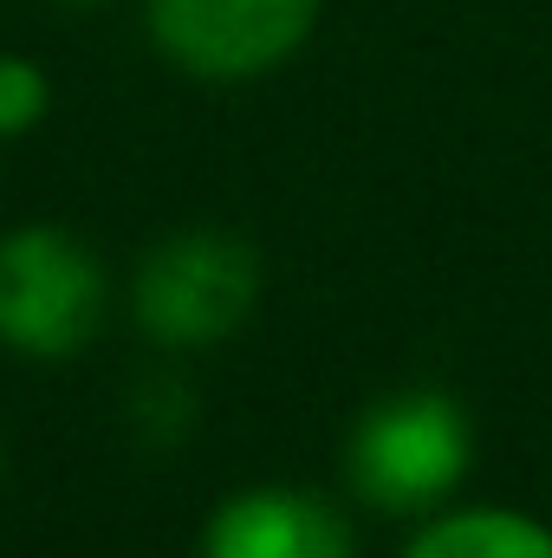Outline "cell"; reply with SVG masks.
Returning a JSON list of instances; mask_svg holds the SVG:
<instances>
[{"mask_svg": "<svg viewBox=\"0 0 552 558\" xmlns=\"http://www.w3.org/2000/svg\"><path fill=\"white\" fill-rule=\"evenodd\" d=\"M261 305V254L228 228H176L137 260L131 318L163 351H215Z\"/></svg>", "mask_w": 552, "mask_h": 558, "instance_id": "obj_2", "label": "cell"}, {"mask_svg": "<svg viewBox=\"0 0 552 558\" xmlns=\"http://www.w3.org/2000/svg\"><path fill=\"white\" fill-rule=\"evenodd\" d=\"M325 0H143L149 46L195 85H254L319 26Z\"/></svg>", "mask_w": 552, "mask_h": 558, "instance_id": "obj_4", "label": "cell"}, {"mask_svg": "<svg viewBox=\"0 0 552 558\" xmlns=\"http://www.w3.org/2000/svg\"><path fill=\"white\" fill-rule=\"evenodd\" d=\"M52 111V78L33 52H0V143L39 131Z\"/></svg>", "mask_w": 552, "mask_h": 558, "instance_id": "obj_7", "label": "cell"}, {"mask_svg": "<svg viewBox=\"0 0 552 558\" xmlns=\"http://www.w3.org/2000/svg\"><path fill=\"white\" fill-rule=\"evenodd\" d=\"M195 558H351V520L319 487L261 481L208 513Z\"/></svg>", "mask_w": 552, "mask_h": 558, "instance_id": "obj_5", "label": "cell"}, {"mask_svg": "<svg viewBox=\"0 0 552 558\" xmlns=\"http://www.w3.org/2000/svg\"><path fill=\"white\" fill-rule=\"evenodd\" d=\"M111 312L105 260L59 221H20L0 234V344L33 364L79 357Z\"/></svg>", "mask_w": 552, "mask_h": 558, "instance_id": "obj_3", "label": "cell"}, {"mask_svg": "<svg viewBox=\"0 0 552 558\" xmlns=\"http://www.w3.org/2000/svg\"><path fill=\"white\" fill-rule=\"evenodd\" d=\"M397 558H552V526L520 507H442L410 533Z\"/></svg>", "mask_w": 552, "mask_h": 558, "instance_id": "obj_6", "label": "cell"}, {"mask_svg": "<svg viewBox=\"0 0 552 558\" xmlns=\"http://www.w3.org/2000/svg\"><path fill=\"white\" fill-rule=\"evenodd\" d=\"M475 474V416L448 390H384L345 435V487L384 520L442 513Z\"/></svg>", "mask_w": 552, "mask_h": 558, "instance_id": "obj_1", "label": "cell"}, {"mask_svg": "<svg viewBox=\"0 0 552 558\" xmlns=\"http://www.w3.org/2000/svg\"><path fill=\"white\" fill-rule=\"evenodd\" d=\"M72 7H98V0H72Z\"/></svg>", "mask_w": 552, "mask_h": 558, "instance_id": "obj_8", "label": "cell"}]
</instances>
